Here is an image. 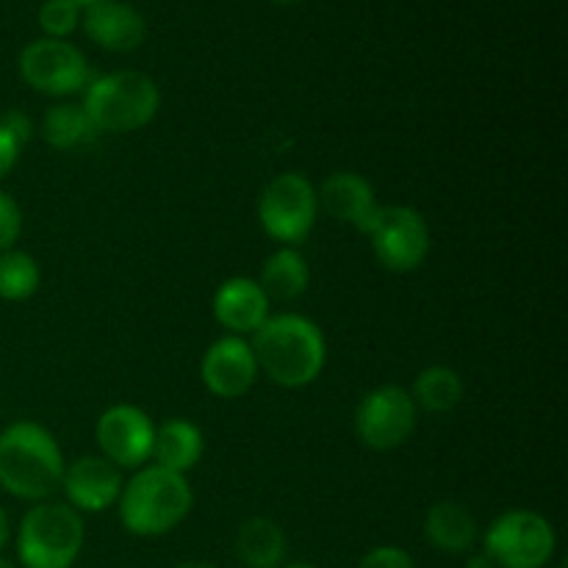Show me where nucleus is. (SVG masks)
I'll list each match as a JSON object with an SVG mask.
<instances>
[{"label":"nucleus","mask_w":568,"mask_h":568,"mask_svg":"<svg viewBox=\"0 0 568 568\" xmlns=\"http://www.w3.org/2000/svg\"><path fill=\"white\" fill-rule=\"evenodd\" d=\"M258 372L283 388H303L325 369V336L300 314L270 316L250 344Z\"/></svg>","instance_id":"1"},{"label":"nucleus","mask_w":568,"mask_h":568,"mask_svg":"<svg viewBox=\"0 0 568 568\" xmlns=\"http://www.w3.org/2000/svg\"><path fill=\"white\" fill-rule=\"evenodd\" d=\"M64 455L59 442L33 422H14L0 433V486L11 497L42 503L61 488Z\"/></svg>","instance_id":"2"},{"label":"nucleus","mask_w":568,"mask_h":568,"mask_svg":"<svg viewBox=\"0 0 568 568\" xmlns=\"http://www.w3.org/2000/svg\"><path fill=\"white\" fill-rule=\"evenodd\" d=\"M194 503L192 486L186 475H175L161 466H144L136 477L122 486L120 494V519L125 530L133 536L155 538L175 530L189 516Z\"/></svg>","instance_id":"3"},{"label":"nucleus","mask_w":568,"mask_h":568,"mask_svg":"<svg viewBox=\"0 0 568 568\" xmlns=\"http://www.w3.org/2000/svg\"><path fill=\"white\" fill-rule=\"evenodd\" d=\"M159 87L144 72H111L87 87L83 111L92 120L94 131L131 133L153 122L159 114Z\"/></svg>","instance_id":"4"},{"label":"nucleus","mask_w":568,"mask_h":568,"mask_svg":"<svg viewBox=\"0 0 568 568\" xmlns=\"http://www.w3.org/2000/svg\"><path fill=\"white\" fill-rule=\"evenodd\" d=\"M83 547V519L67 503H39L17 532V555L26 568H70Z\"/></svg>","instance_id":"5"},{"label":"nucleus","mask_w":568,"mask_h":568,"mask_svg":"<svg viewBox=\"0 0 568 568\" xmlns=\"http://www.w3.org/2000/svg\"><path fill=\"white\" fill-rule=\"evenodd\" d=\"M558 536L536 510H508L486 530L483 552L497 568H544L552 560Z\"/></svg>","instance_id":"6"},{"label":"nucleus","mask_w":568,"mask_h":568,"mask_svg":"<svg viewBox=\"0 0 568 568\" xmlns=\"http://www.w3.org/2000/svg\"><path fill=\"white\" fill-rule=\"evenodd\" d=\"M320 214L314 183L300 172L272 178L258 200V222L266 236L281 244H297L314 227Z\"/></svg>","instance_id":"7"},{"label":"nucleus","mask_w":568,"mask_h":568,"mask_svg":"<svg viewBox=\"0 0 568 568\" xmlns=\"http://www.w3.org/2000/svg\"><path fill=\"white\" fill-rule=\"evenodd\" d=\"M377 261L392 272H414L430 253V227L425 216L410 205H381L372 231Z\"/></svg>","instance_id":"8"},{"label":"nucleus","mask_w":568,"mask_h":568,"mask_svg":"<svg viewBox=\"0 0 568 568\" xmlns=\"http://www.w3.org/2000/svg\"><path fill=\"white\" fill-rule=\"evenodd\" d=\"M419 408L410 399V392L399 386H381L361 399L355 410V430L369 449L388 453L414 436Z\"/></svg>","instance_id":"9"},{"label":"nucleus","mask_w":568,"mask_h":568,"mask_svg":"<svg viewBox=\"0 0 568 568\" xmlns=\"http://www.w3.org/2000/svg\"><path fill=\"white\" fill-rule=\"evenodd\" d=\"M20 72L37 92L64 98L89 87V64L75 44L64 39H37L20 53Z\"/></svg>","instance_id":"10"},{"label":"nucleus","mask_w":568,"mask_h":568,"mask_svg":"<svg viewBox=\"0 0 568 568\" xmlns=\"http://www.w3.org/2000/svg\"><path fill=\"white\" fill-rule=\"evenodd\" d=\"M100 455L120 469H139L153 458L155 425L136 405H114L94 427Z\"/></svg>","instance_id":"11"},{"label":"nucleus","mask_w":568,"mask_h":568,"mask_svg":"<svg viewBox=\"0 0 568 568\" xmlns=\"http://www.w3.org/2000/svg\"><path fill=\"white\" fill-rule=\"evenodd\" d=\"M122 469L105 460L103 455H87L64 466L61 488L67 494V505L78 514H100L120 503Z\"/></svg>","instance_id":"12"},{"label":"nucleus","mask_w":568,"mask_h":568,"mask_svg":"<svg viewBox=\"0 0 568 568\" xmlns=\"http://www.w3.org/2000/svg\"><path fill=\"white\" fill-rule=\"evenodd\" d=\"M200 377L214 397H244L258 377V364L250 342H244L242 336H225L211 344L200 364Z\"/></svg>","instance_id":"13"},{"label":"nucleus","mask_w":568,"mask_h":568,"mask_svg":"<svg viewBox=\"0 0 568 568\" xmlns=\"http://www.w3.org/2000/svg\"><path fill=\"white\" fill-rule=\"evenodd\" d=\"M316 200L336 222L353 225L358 233H369L375 222L381 203L375 197V189L358 172H333L322 189L316 192Z\"/></svg>","instance_id":"14"},{"label":"nucleus","mask_w":568,"mask_h":568,"mask_svg":"<svg viewBox=\"0 0 568 568\" xmlns=\"http://www.w3.org/2000/svg\"><path fill=\"white\" fill-rule=\"evenodd\" d=\"M83 31L111 53H131L148 37V22L133 6L116 3V0H100L89 6L83 14Z\"/></svg>","instance_id":"15"},{"label":"nucleus","mask_w":568,"mask_h":568,"mask_svg":"<svg viewBox=\"0 0 568 568\" xmlns=\"http://www.w3.org/2000/svg\"><path fill=\"white\" fill-rule=\"evenodd\" d=\"M214 316L231 336H247L270 320V300L253 277H231L216 288Z\"/></svg>","instance_id":"16"},{"label":"nucleus","mask_w":568,"mask_h":568,"mask_svg":"<svg viewBox=\"0 0 568 568\" xmlns=\"http://www.w3.org/2000/svg\"><path fill=\"white\" fill-rule=\"evenodd\" d=\"M425 536L442 552L464 555L475 549L480 527H477V519L466 505L444 499V503H436L427 510Z\"/></svg>","instance_id":"17"},{"label":"nucleus","mask_w":568,"mask_h":568,"mask_svg":"<svg viewBox=\"0 0 568 568\" xmlns=\"http://www.w3.org/2000/svg\"><path fill=\"white\" fill-rule=\"evenodd\" d=\"M203 458V433L186 419H170L155 427L153 460L161 469L186 475Z\"/></svg>","instance_id":"18"},{"label":"nucleus","mask_w":568,"mask_h":568,"mask_svg":"<svg viewBox=\"0 0 568 568\" xmlns=\"http://www.w3.org/2000/svg\"><path fill=\"white\" fill-rule=\"evenodd\" d=\"M288 552L286 532L272 519L255 516L236 532V555L247 568H277Z\"/></svg>","instance_id":"19"},{"label":"nucleus","mask_w":568,"mask_h":568,"mask_svg":"<svg viewBox=\"0 0 568 568\" xmlns=\"http://www.w3.org/2000/svg\"><path fill=\"white\" fill-rule=\"evenodd\" d=\"M311 272L303 255L294 247H281L266 258L264 270H261L258 286L264 288L266 300H277V303H292V300L303 297L308 288Z\"/></svg>","instance_id":"20"},{"label":"nucleus","mask_w":568,"mask_h":568,"mask_svg":"<svg viewBox=\"0 0 568 568\" xmlns=\"http://www.w3.org/2000/svg\"><path fill=\"white\" fill-rule=\"evenodd\" d=\"M410 399L427 414H449L464 399V381L453 366H427L416 375Z\"/></svg>","instance_id":"21"},{"label":"nucleus","mask_w":568,"mask_h":568,"mask_svg":"<svg viewBox=\"0 0 568 568\" xmlns=\"http://www.w3.org/2000/svg\"><path fill=\"white\" fill-rule=\"evenodd\" d=\"M94 125L87 116L83 105L75 103H59L53 109H48L42 120V136L44 142L53 150H72L81 148V144L92 142Z\"/></svg>","instance_id":"22"},{"label":"nucleus","mask_w":568,"mask_h":568,"mask_svg":"<svg viewBox=\"0 0 568 568\" xmlns=\"http://www.w3.org/2000/svg\"><path fill=\"white\" fill-rule=\"evenodd\" d=\"M39 288V264L22 250L0 253V297L20 303Z\"/></svg>","instance_id":"23"},{"label":"nucleus","mask_w":568,"mask_h":568,"mask_svg":"<svg viewBox=\"0 0 568 568\" xmlns=\"http://www.w3.org/2000/svg\"><path fill=\"white\" fill-rule=\"evenodd\" d=\"M81 22V6L72 0H44L39 9V26L48 33V39H64Z\"/></svg>","instance_id":"24"},{"label":"nucleus","mask_w":568,"mask_h":568,"mask_svg":"<svg viewBox=\"0 0 568 568\" xmlns=\"http://www.w3.org/2000/svg\"><path fill=\"white\" fill-rule=\"evenodd\" d=\"M20 231H22L20 205L14 203V197L0 192V253L14 250V242L20 239Z\"/></svg>","instance_id":"25"},{"label":"nucleus","mask_w":568,"mask_h":568,"mask_svg":"<svg viewBox=\"0 0 568 568\" xmlns=\"http://www.w3.org/2000/svg\"><path fill=\"white\" fill-rule=\"evenodd\" d=\"M358 568H416L414 558L399 547H377L361 560Z\"/></svg>","instance_id":"26"},{"label":"nucleus","mask_w":568,"mask_h":568,"mask_svg":"<svg viewBox=\"0 0 568 568\" xmlns=\"http://www.w3.org/2000/svg\"><path fill=\"white\" fill-rule=\"evenodd\" d=\"M0 125H3L6 131H9L20 144H26L33 133V125H31V120H28V114H22V111H17V109L6 111V114L0 116Z\"/></svg>","instance_id":"27"},{"label":"nucleus","mask_w":568,"mask_h":568,"mask_svg":"<svg viewBox=\"0 0 568 568\" xmlns=\"http://www.w3.org/2000/svg\"><path fill=\"white\" fill-rule=\"evenodd\" d=\"M20 150H22V144L17 142V139L11 136L3 125H0V178L9 175L11 166H14L17 159H20Z\"/></svg>","instance_id":"28"},{"label":"nucleus","mask_w":568,"mask_h":568,"mask_svg":"<svg viewBox=\"0 0 568 568\" xmlns=\"http://www.w3.org/2000/svg\"><path fill=\"white\" fill-rule=\"evenodd\" d=\"M466 568H497V564H494L486 552H477L466 560Z\"/></svg>","instance_id":"29"},{"label":"nucleus","mask_w":568,"mask_h":568,"mask_svg":"<svg viewBox=\"0 0 568 568\" xmlns=\"http://www.w3.org/2000/svg\"><path fill=\"white\" fill-rule=\"evenodd\" d=\"M9 536H11L9 516H6V510L0 508V552H3V547H6V544H9Z\"/></svg>","instance_id":"30"},{"label":"nucleus","mask_w":568,"mask_h":568,"mask_svg":"<svg viewBox=\"0 0 568 568\" xmlns=\"http://www.w3.org/2000/svg\"><path fill=\"white\" fill-rule=\"evenodd\" d=\"M175 568H214V566L200 564V560H189V564H181V566H175Z\"/></svg>","instance_id":"31"},{"label":"nucleus","mask_w":568,"mask_h":568,"mask_svg":"<svg viewBox=\"0 0 568 568\" xmlns=\"http://www.w3.org/2000/svg\"><path fill=\"white\" fill-rule=\"evenodd\" d=\"M72 3H78V6H81V9H89V6L100 3V0H72Z\"/></svg>","instance_id":"32"},{"label":"nucleus","mask_w":568,"mask_h":568,"mask_svg":"<svg viewBox=\"0 0 568 568\" xmlns=\"http://www.w3.org/2000/svg\"><path fill=\"white\" fill-rule=\"evenodd\" d=\"M0 568H17L14 564H11V560H6V558H0Z\"/></svg>","instance_id":"33"},{"label":"nucleus","mask_w":568,"mask_h":568,"mask_svg":"<svg viewBox=\"0 0 568 568\" xmlns=\"http://www.w3.org/2000/svg\"><path fill=\"white\" fill-rule=\"evenodd\" d=\"M272 3H281V6H292V3H297V0H272Z\"/></svg>","instance_id":"34"},{"label":"nucleus","mask_w":568,"mask_h":568,"mask_svg":"<svg viewBox=\"0 0 568 568\" xmlns=\"http://www.w3.org/2000/svg\"><path fill=\"white\" fill-rule=\"evenodd\" d=\"M292 568H314V566H292Z\"/></svg>","instance_id":"35"},{"label":"nucleus","mask_w":568,"mask_h":568,"mask_svg":"<svg viewBox=\"0 0 568 568\" xmlns=\"http://www.w3.org/2000/svg\"><path fill=\"white\" fill-rule=\"evenodd\" d=\"M560 568H568V566H566V564H564V566H560Z\"/></svg>","instance_id":"36"}]
</instances>
